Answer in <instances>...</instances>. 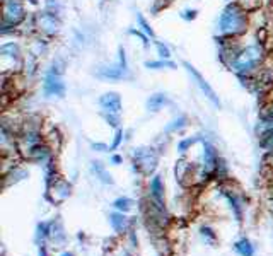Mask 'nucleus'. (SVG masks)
<instances>
[{"instance_id": "f257e3e1", "label": "nucleus", "mask_w": 273, "mask_h": 256, "mask_svg": "<svg viewBox=\"0 0 273 256\" xmlns=\"http://www.w3.org/2000/svg\"><path fill=\"white\" fill-rule=\"evenodd\" d=\"M219 31L227 36H236L246 31V12L236 3H230L222 10L219 19Z\"/></svg>"}, {"instance_id": "f03ea898", "label": "nucleus", "mask_w": 273, "mask_h": 256, "mask_svg": "<svg viewBox=\"0 0 273 256\" xmlns=\"http://www.w3.org/2000/svg\"><path fill=\"white\" fill-rule=\"evenodd\" d=\"M261 60H263V51L260 47L253 45V47H248L246 50H243L239 55H236V58L230 62V67L239 73H250L251 70H254L261 64Z\"/></svg>"}, {"instance_id": "7ed1b4c3", "label": "nucleus", "mask_w": 273, "mask_h": 256, "mask_svg": "<svg viewBox=\"0 0 273 256\" xmlns=\"http://www.w3.org/2000/svg\"><path fill=\"white\" fill-rule=\"evenodd\" d=\"M183 65H184V69H186V72L191 75V79L195 80V84H197V86L200 87L202 93L205 94L206 99H208L210 103H212L215 108H220V99H219V96H217V93H215V91H213V87L210 86V84L204 79V75H202V73L198 72V70L195 69L193 65L188 64V62H184Z\"/></svg>"}, {"instance_id": "20e7f679", "label": "nucleus", "mask_w": 273, "mask_h": 256, "mask_svg": "<svg viewBox=\"0 0 273 256\" xmlns=\"http://www.w3.org/2000/svg\"><path fill=\"white\" fill-rule=\"evenodd\" d=\"M120 60H118L116 65L113 67H103L99 70V77H104V79H111V80H118V79H125L128 72V64H127V53H125V48L120 47Z\"/></svg>"}, {"instance_id": "39448f33", "label": "nucleus", "mask_w": 273, "mask_h": 256, "mask_svg": "<svg viewBox=\"0 0 273 256\" xmlns=\"http://www.w3.org/2000/svg\"><path fill=\"white\" fill-rule=\"evenodd\" d=\"M43 91L48 97L51 96H58V97H64L65 96V84L62 80V75L58 70H50L45 77V82H43Z\"/></svg>"}, {"instance_id": "423d86ee", "label": "nucleus", "mask_w": 273, "mask_h": 256, "mask_svg": "<svg viewBox=\"0 0 273 256\" xmlns=\"http://www.w3.org/2000/svg\"><path fill=\"white\" fill-rule=\"evenodd\" d=\"M135 161L138 167L145 166V173H152L156 169L157 156L154 154L152 149H138L135 152Z\"/></svg>"}, {"instance_id": "0eeeda50", "label": "nucleus", "mask_w": 273, "mask_h": 256, "mask_svg": "<svg viewBox=\"0 0 273 256\" xmlns=\"http://www.w3.org/2000/svg\"><path fill=\"white\" fill-rule=\"evenodd\" d=\"M99 104L104 110V113L120 115L121 111V97L118 93H106L99 97Z\"/></svg>"}, {"instance_id": "6e6552de", "label": "nucleus", "mask_w": 273, "mask_h": 256, "mask_svg": "<svg viewBox=\"0 0 273 256\" xmlns=\"http://www.w3.org/2000/svg\"><path fill=\"white\" fill-rule=\"evenodd\" d=\"M204 161H205V169L213 171L219 166V156H217V150L213 149V145L205 143L204 145Z\"/></svg>"}, {"instance_id": "1a4fd4ad", "label": "nucleus", "mask_w": 273, "mask_h": 256, "mask_svg": "<svg viewBox=\"0 0 273 256\" xmlns=\"http://www.w3.org/2000/svg\"><path fill=\"white\" fill-rule=\"evenodd\" d=\"M166 104H169V97L162 93H156V94H152L149 99H147V110L156 113V111L162 110Z\"/></svg>"}, {"instance_id": "9d476101", "label": "nucleus", "mask_w": 273, "mask_h": 256, "mask_svg": "<svg viewBox=\"0 0 273 256\" xmlns=\"http://www.w3.org/2000/svg\"><path fill=\"white\" fill-rule=\"evenodd\" d=\"M150 195L154 196V200H156L159 205H162V202H164V185H162L160 176H154L152 181H150Z\"/></svg>"}, {"instance_id": "9b49d317", "label": "nucleus", "mask_w": 273, "mask_h": 256, "mask_svg": "<svg viewBox=\"0 0 273 256\" xmlns=\"http://www.w3.org/2000/svg\"><path fill=\"white\" fill-rule=\"evenodd\" d=\"M110 222H111V227H113L116 233H123L125 229H127V217L123 215V212L121 213H111L110 215Z\"/></svg>"}, {"instance_id": "f8f14e48", "label": "nucleus", "mask_w": 273, "mask_h": 256, "mask_svg": "<svg viewBox=\"0 0 273 256\" xmlns=\"http://www.w3.org/2000/svg\"><path fill=\"white\" fill-rule=\"evenodd\" d=\"M145 67L150 70H162V69H176V64L171 60H164V58H160V60H149L145 62Z\"/></svg>"}, {"instance_id": "ddd939ff", "label": "nucleus", "mask_w": 273, "mask_h": 256, "mask_svg": "<svg viewBox=\"0 0 273 256\" xmlns=\"http://www.w3.org/2000/svg\"><path fill=\"white\" fill-rule=\"evenodd\" d=\"M236 251L239 253V256H253L254 255V248L251 246V243L248 239H241L236 243Z\"/></svg>"}, {"instance_id": "4468645a", "label": "nucleus", "mask_w": 273, "mask_h": 256, "mask_svg": "<svg viewBox=\"0 0 273 256\" xmlns=\"http://www.w3.org/2000/svg\"><path fill=\"white\" fill-rule=\"evenodd\" d=\"M92 169L96 171V174H97V176H99V180H101V181H104V183H110V185L113 183V180H111V176L106 173V169H104L103 164H101V163H92Z\"/></svg>"}, {"instance_id": "2eb2a0df", "label": "nucleus", "mask_w": 273, "mask_h": 256, "mask_svg": "<svg viewBox=\"0 0 273 256\" xmlns=\"http://www.w3.org/2000/svg\"><path fill=\"white\" fill-rule=\"evenodd\" d=\"M114 209L116 210H120V212H128V210L134 207V202H132L130 198H127V196H123V198H118V200H114Z\"/></svg>"}, {"instance_id": "dca6fc26", "label": "nucleus", "mask_w": 273, "mask_h": 256, "mask_svg": "<svg viewBox=\"0 0 273 256\" xmlns=\"http://www.w3.org/2000/svg\"><path fill=\"white\" fill-rule=\"evenodd\" d=\"M186 118L184 116H180L178 120H174V121H171L169 125L166 127V132H178V130H181V128H184L186 127Z\"/></svg>"}, {"instance_id": "f3484780", "label": "nucleus", "mask_w": 273, "mask_h": 256, "mask_svg": "<svg viewBox=\"0 0 273 256\" xmlns=\"http://www.w3.org/2000/svg\"><path fill=\"white\" fill-rule=\"evenodd\" d=\"M136 21H138L140 27H142V31L147 34V36H150V38H154V36H156V34H154V29L149 26V24H147V21L143 19V16H142V14H136Z\"/></svg>"}, {"instance_id": "a211bd4d", "label": "nucleus", "mask_w": 273, "mask_h": 256, "mask_svg": "<svg viewBox=\"0 0 273 256\" xmlns=\"http://www.w3.org/2000/svg\"><path fill=\"white\" fill-rule=\"evenodd\" d=\"M156 48H157V53H159L160 58H164V60H169V58H171V50L166 47V45L156 41Z\"/></svg>"}, {"instance_id": "6ab92c4d", "label": "nucleus", "mask_w": 273, "mask_h": 256, "mask_svg": "<svg viewBox=\"0 0 273 256\" xmlns=\"http://www.w3.org/2000/svg\"><path fill=\"white\" fill-rule=\"evenodd\" d=\"M198 17V10L197 9H184L181 12V19L184 21H195Z\"/></svg>"}, {"instance_id": "aec40b11", "label": "nucleus", "mask_w": 273, "mask_h": 256, "mask_svg": "<svg viewBox=\"0 0 273 256\" xmlns=\"http://www.w3.org/2000/svg\"><path fill=\"white\" fill-rule=\"evenodd\" d=\"M197 137H193V139H184V140H181L180 143H178V149H180V152H186L188 150V147H191L193 145L195 142H197Z\"/></svg>"}, {"instance_id": "412c9836", "label": "nucleus", "mask_w": 273, "mask_h": 256, "mask_svg": "<svg viewBox=\"0 0 273 256\" xmlns=\"http://www.w3.org/2000/svg\"><path fill=\"white\" fill-rule=\"evenodd\" d=\"M121 140H123V130L118 128L116 130V135H114V142H113V145H111V150L118 149V147H120V143H121Z\"/></svg>"}, {"instance_id": "4be33fe9", "label": "nucleus", "mask_w": 273, "mask_h": 256, "mask_svg": "<svg viewBox=\"0 0 273 256\" xmlns=\"http://www.w3.org/2000/svg\"><path fill=\"white\" fill-rule=\"evenodd\" d=\"M130 34H135V36H138L140 40H142L143 47H149V40H147L145 34H142V33H140V31H136V29H130Z\"/></svg>"}, {"instance_id": "5701e85b", "label": "nucleus", "mask_w": 273, "mask_h": 256, "mask_svg": "<svg viewBox=\"0 0 273 256\" xmlns=\"http://www.w3.org/2000/svg\"><path fill=\"white\" fill-rule=\"evenodd\" d=\"M92 147H94V149H97V150H99V152H104V150L108 149V147L104 145V143H92Z\"/></svg>"}, {"instance_id": "b1692460", "label": "nucleus", "mask_w": 273, "mask_h": 256, "mask_svg": "<svg viewBox=\"0 0 273 256\" xmlns=\"http://www.w3.org/2000/svg\"><path fill=\"white\" fill-rule=\"evenodd\" d=\"M111 163H113V164H120L121 163V157L120 156H113V157H111Z\"/></svg>"}, {"instance_id": "393cba45", "label": "nucleus", "mask_w": 273, "mask_h": 256, "mask_svg": "<svg viewBox=\"0 0 273 256\" xmlns=\"http://www.w3.org/2000/svg\"><path fill=\"white\" fill-rule=\"evenodd\" d=\"M62 256H73V255H70V253H65V255H62Z\"/></svg>"}, {"instance_id": "a878e982", "label": "nucleus", "mask_w": 273, "mask_h": 256, "mask_svg": "<svg viewBox=\"0 0 273 256\" xmlns=\"http://www.w3.org/2000/svg\"><path fill=\"white\" fill-rule=\"evenodd\" d=\"M272 209H273V202H272Z\"/></svg>"}]
</instances>
